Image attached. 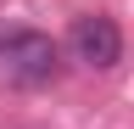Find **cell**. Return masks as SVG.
Here are the masks:
<instances>
[{"label":"cell","mask_w":134,"mask_h":129,"mask_svg":"<svg viewBox=\"0 0 134 129\" xmlns=\"http://www.w3.org/2000/svg\"><path fill=\"white\" fill-rule=\"evenodd\" d=\"M67 51H73V62L106 73V68H117V56H123V34H117L112 17H78L73 34H67Z\"/></svg>","instance_id":"cell-2"},{"label":"cell","mask_w":134,"mask_h":129,"mask_svg":"<svg viewBox=\"0 0 134 129\" xmlns=\"http://www.w3.org/2000/svg\"><path fill=\"white\" fill-rule=\"evenodd\" d=\"M0 73L11 84H50L62 73V45L50 34H34V28H17L0 45Z\"/></svg>","instance_id":"cell-1"}]
</instances>
